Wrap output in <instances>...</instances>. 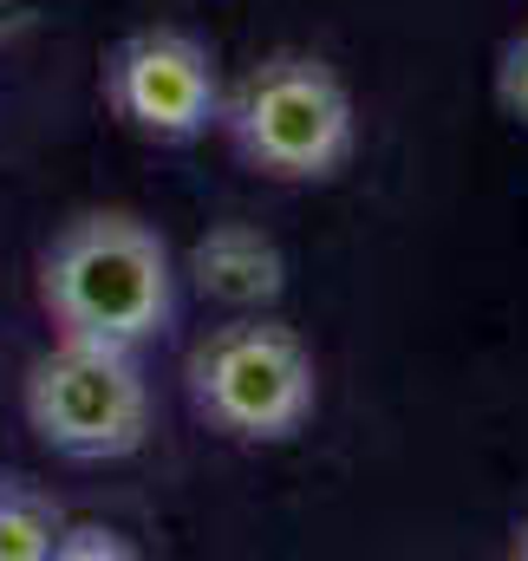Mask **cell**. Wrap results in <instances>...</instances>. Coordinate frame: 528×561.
Returning <instances> with one entry per match:
<instances>
[{"instance_id":"3","label":"cell","mask_w":528,"mask_h":561,"mask_svg":"<svg viewBox=\"0 0 528 561\" xmlns=\"http://www.w3.org/2000/svg\"><path fill=\"white\" fill-rule=\"evenodd\" d=\"M313 353L280 320H229L190 353V405L196 419L242 444H280L313 419Z\"/></svg>"},{"instance_id":"7","label":"cell","mask_w":528,"mask_h":561,"mask_svg":"<svg viewBox=\"0 0 528 561\" xmlns=\"http://www.w3.org/2000/svg\"><path fill=\"white\" fill-rule=\"evenodd\" d=\"M496 105L528 131V26L503 46V59H496Z\"/></svg>"},{"instance_id":"8","label":"cell","mask_w":528,"mask_h":561,"mask_svg":"<svg viewBox=\"0 0 528 561\" xmlns=\"http://www.w3.org/2000/svg\"><path fill=\"white\" fill-rule=\"evenodd\" d=\"M516 556L528 561V516H523V529H516Z\"/></svg>"},{"instance_id":"4","label":"cell","mask_w":528,"mask_h":561,"mask_svg":"<svg viewBox=\"0 0 528 561\" xmlns=\"http://www.w3.org/2000/svg\"><path fill=\"white\" fill-rule=\"evenodd\" d=\"M20 412L46 450H59L72 463H105V457H131L144 444L150 386H144V366L131 346L59 333V346H46L26 366Z\"/></svg>"},{"instance_id":"1","label":"cell","mask_w":528,"mask_h":561,"mask_svg":"<svg viewBox=\"0 0 528 561\" xmlns=\"http://www.w3.org/2000/svg\"><path fill=\"white\" fill-rule=\"evenodd\" d=\"M39 300L59 333L137 353L176 320V268L163 236L131 209H92L53 236L39 262Z\"/></svg>"},{"instance_id":"6","label":"cell","mask_w":528,"mask_h":561,"mask_svg":"<svg viewBox=\"0 0 528 561\" xmlns=\"http://www.w3.org/2000/svg\"><path fill=\"white\" fill-rule=\"evenodd\" d=\"M53 549H59L53 516H46V510H33V503L0 496V561H46Z\"/></svg>"},{"instance_id":"2","label":"cell","mask_w":528,"mask_h":561,"mask_svg":"<svg viewBox=\"0 0 528 561\" xmlns=\"http://www.w3.org/2000/svg\"><path fill=\"white\" fill-rule=\"evenodd\" d=\"M236 150L274 183H326L359 138L346 79L313 53L262 59L229 99Z\"/></svg>"},{"instance_id":"5","label":"cell","mask_w":528,"mask_h":561,"mask_svg":"<svg viewBox=\"0 0 528 561\" xmlns=\"http://www.w3.org/2000/svg\"><path fill=\"white\" fill-rule=\"evenodd\" d=\"M105 99H112V112L131 131H144L157 144H190L222 118L216 59H209L203 39H190L176 26H144L112 53Z\"/></svg>"}]
</instances>
